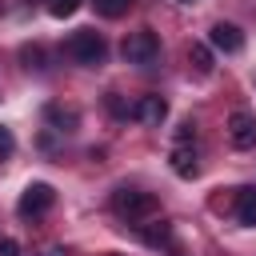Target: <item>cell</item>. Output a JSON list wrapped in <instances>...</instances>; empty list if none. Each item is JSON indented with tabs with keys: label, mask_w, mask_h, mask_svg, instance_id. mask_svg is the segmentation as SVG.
<instances>
[{
	"label": "cell",
	"mask_w": 256,
	"mask_h": 256,
	"mask_svg": "<svg viewBox=\"0 0 256 256\" xmlns=\"http://www.w3.org/2000/svg\"><path fill=\"white\" fill-rule=\"evenodd\" d=\"M64 52H68V60H76V64H84V68H96V64H104L108 44H104V36H100L96 28H76V32L64 40Z\"/></svg>",
	"instance_id": "6da1fadb"
},
{
	"label": "cell",
	"mask_w": 256,
	"mask_h": 256,
	"mask_svg": "<svg viewBox=\"0 0 256 256\" xmlns=\"http://www.w3.org/2000/svg\"><path fill=\"white\" fill-rule=\"evenodd\" d=\"M120 56L124 64H136V68H152L160 60V36L152 28H140V32H128L124 44H120Z\"/></svg>",
	"instance_id": "7a4b0ae2"
},
{
	"label": "cell",
	"mask_w": 256,
	"mask_h": 256,
	"mask_svg": "<svg viewBox=\"0 0 256 256\" xmlns=\"http://www.w3.org/2000/svg\"><path fill=\"white\" fill-rule=\"evenodd\" d=\"M156 208H160V200H156L152 192H140V188H116V192H112V212H116L120 220H128V224L152 216Z\"/></svg>",
	"instance_id": "3957f363"
},
{
	"label": "cell",
	"mask_w": 256,
	"mask_h": 256,
	"mask_svg": "<svg viewBox=\"0 0 256 256\" xmlns=\"http://www.w3.org/2000/svg\"><path fill=\"white\" fill-rule=\"evenodd\" d=\"M52 204H56V192H52V184H44V180H32V184L20 192V200H16V212H20V216H44Z\"/></svg>",
	"instance_id": "277c9868"
},
{
	"label": "cell",
	"mask_w": 256,
	"mask_h": 256,
	"mask_svg": "<svg viewBox=\"0 0 256 256\" xmlns=\"http://www.w3.org/2000/svg\"><path fill=\"white\" fill-rule=\"evenodd\" d=\"M228 140L232 148H256V116L252 112H232L228 116Z\"/></svg>",
	"instance_id": "5b68a950"
},
{
	"label": "cell",
	"mask_w": 256,
	"mask_h": 256,
	"mask_svg": "<svg viewBox=\"0 0 256 256\" xmlns=\"http://www.w3.org/2000/svg\"><path fill=\"white\" fill-rule=\"evenodd\" d=\"M208 44H212L216 52H224V56H236V52L244 48V32H240L236 24H224V20H220V24L208 28Z\"/></svg>",
	"instance_id": "8992f818"
},
{
	"label": "cell",
	"mask_w": 256,
	"mask_h": 256,
	"mask_svg": "<svg viewBox=\"0 0 256 256\" xmlns=\"http://www.w3.org/2000/svg\"><path fill=\"white\" fill-rule=\"evenodd\" d=\"M132 116L144 120V124H164V120H168V100L156 96V92H148V96H140V100L132 104Z\"/></svg>",
	"instance_id": "52a82bcc"
},
{
	"label": "cell",
	"mask_w": 256,
	"mask_h": 256,
	"mask_svg": "<svg viewBox=\"0 0 256 256\" xmlns=\"http://www.w3.org/2000/svg\"><path fill=\"white\" fill-rule=\"evenodd\" d=\"M132 228L148 248H168L172 244V224L168 220H148V224H132Z\"/></svg>",
	"instance_id": "ba28073f"
},
{
	"label": "cell",
	"mask_w": 256,
	"mask_h": 256,
	"mask_svg": "<svg viewBox=\"0 0 256 256\" xmlns=\"http://www.w3.org/2000/svg\"><path fill=\"white\" fill-rule=\"evenodd\" d=\"M168 160H172V172H176V176H184V180H192V176L200 172V164H196V152H192L188 144H176Z\"/></svg>",
	"instance_id": "9c48e42d"
},
{
	"label": "cell",
	"mask_w": 256,
	"mask_h": 256,
	"mask_svg": "<svg viewBox=\"0 0 256 256\" xmlns=\"http://www.w3.org/2000/svg\"><path fill=\"white\" fill-rule=\"evenodd\" d=\"M236 220L240 224H256V188H240L236 192Z\"/></svg>",
	"instance_id": "30bf717a"
},
{
	"label": "cell",
	"mask_w": 256,
	"mask_h": 256,
	"mask_svg": "<svg viewBox=\"0 0 256 256\" xmlns=\"http://www.w3.org/2000/svg\"><path fill=\"white\" fill-rule=\"evenodd\" d=\"M188 64H192L200 76H208V72H212V52H208V44H192V48H188Z\"/></svg>",
	"instance_id": "8fae6325"
},
{
	"label": "cell",
	"mask_w": 256,
	"mask_h": 256,
	"mask_svg": "<svg viewBox=\"0 0 256 256\" xmlns=\"http://www.w3.org/2000/svg\"><path fill=\"white\" fill-rule=\"evenodd\" d=\"M92 4H96V12H100L104 20H120L136 0H92Z\"/></svg>",
	"instance_id": "7c38bea8"
},
{
	"label": "cell",
	"mask_w": 256,
	"mask_h": 256,
	"mask_svg": "<svg viewBox=\"0 0 256 256\" xmlns=\"http://www.w3.org/2000/svg\"><path fill=\"white\" fill-rule=\"evenodd\" d=\"M80 4H84V0H48V12H52L56 20H64V16H72Z\"/></svg>",
	"instance_id": "4fadbf2b"
},
{
	"label": "cell",
	"mask_w": 256,
	"mask_h": 256,
	"mask_svg": "<svg viewBox=\"0 0 256 256\" xmlns=\"http://www.w3.org/2000/svg\"><path fill=\"white\" fill-rule=\"evenodd\" d=\"M0 256H20V244H16L12 236H4V240H0Z\"/></svg>",
	"instance_id": "5bb4252c"
},
{
	"label": "cell",
	"mask_w": 256,
	"mask_h": 256,
	"mask_svg": "<svg viewBox=\"0 0 256 256\" xmlns=\"http://www.w3.org/2000/svg\"><path fill=\"white\" fill-rule=\"evenodd\" d=\"M12 148H16V140H12V132H8V128H0V156H8Z\"/></svg>",
	"instance_id": "9a60e30c"
},
{
	"label": "cell",
	"mask_w": 256,
	"mask_h": 256,
	"mask_svg": "<svg viewBox=\"0 0 256 256\" xmlns=\"http://www.w3.org/2000/svg\"><path fill=\"white\" fill-rule=\"evenodd\" d=\"M36 256H64V248H44V252H36Z\"/></svg>",
	"instance_id": "2e32d148"
}]
</instances>
